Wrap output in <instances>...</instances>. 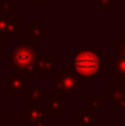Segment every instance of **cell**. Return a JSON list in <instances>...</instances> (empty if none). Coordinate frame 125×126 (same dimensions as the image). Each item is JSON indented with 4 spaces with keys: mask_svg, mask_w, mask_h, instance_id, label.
I'll return each instance as SVG.
<instances>
[{
    "mask_svg": "<svg viewBox=\"0 0 125 126\" xmlns=\"http://www.w3.org/2000/svg\"><path fill=\"white\" fill-rule=\"evenodd\" d=\"M21 34V24L15 22L13 16L7 15L6 7H0V41H7L9 35Z\"/></svg>",
    "mask_w": 125,
    "mask_h": 126,
    "instance_id": "5b68a950",
    "label": "cell"
},
{
    "mask_svg": "<svg viewBox=\"0 0 125 126\" xmlns=\"http://www.w3.org/2000/svg\"><path fill=\"white\" fill-rule=\"evenodd\" d=\"M109 47L115 50V54L125 57V37L124 35H116L115 41L109 43Z\"/></svg>",
    "mask_w": 125,
    "mask_h": 126,
    "instance_id": "4fadbf2b",
    "label": "cell"
},
{
    "mask_svg": "<svg viewBox=\"0 0 125 126\" xmlns=\"http://www.w3.org/2000/svg\"><path fill=\"white\" fill-rule=\"evenodd\" d=\"M75 126H94L93 109H77L75 110Z\"/></svg>",
    "mask_w": 125,
    "mask_h": 126,
    "instance_id": "ba28073f",
    "label": "cell"
},
{
    "mask_svg": "<svg viewBox=\"0 0 125 126\" xmlns=\"http://www.w3.org/2000/svg\"><path fill=\"white\" fill-rule=\"evenodd\" d=\"M55 82H56V93L58 94H75L80 95L81 94V88H80V78L78 75L68 69H58L55 70Z\"/></svg>",
    "mask_w": 125,
    "mask_h": 126,
    "instance_id": "3957f363",
    "label": "cell"
},
{
    "mask_svg": "<svg viewBox=\"0 0 125 126\" xmlns=\"http://www.w3.org/2000/svg\"><path fill=\"white\" fill-rule=\"evenodd\" d=\"M109 75L116 79V82H125V57L118 54L109 56Z\"/></svg>",
    "mask_w": 125,
    "mask_h": 126,
    "instance_id": "52a82bcc",
    "label": "cell"
},
{
    "mask_svg": "<svg viewBox=\"0 0 125 126\" xmlns=\"http://www.w3.org/2000/svg\"><path fill=\"white\" fill-rule=\"evenodd\" d=\"M3 1H6V0H3Z\"/></svg>",
    "mask_w": 125,
    "mask_h": 126,
    "instance_id": "ffe728a7",
    "label": "cell"
},
{
    "mask_svg": "<svg viewBox=\"0 0 125 126\" xmlns=\"http://www.w3.org/2000/svg\"><path fill=\"white\" fill-rule=\"evenodd\" d=\"M47 94H49V91H47L46 88H43L40 82H35L34 90L28 94V97H30V103H32V104H40L43 95H47Z\"/></svg>",
    "mask_w": 125,
    "mask_h": 126,
    "instance_id": "7c38bea8",
    "label": "cell"
},
{
    "mask_svg": "<svg viewBox=\"0 0 125 126\" xmlns=\"http://www.w3.org/2000/svg\"><path fill=\"white\" fill-rule=\"evenodd\" d=\"M65 107H68V103L63 101L61 95L47 97V109H46L47 114H61Z\"/></svg>",
    "mask_w": 125,
    "mask_h": 126,
    "instance_id": "30bf717a",
    "label": "cell"
},
{
    "mask_svg": "<svg viewBox=\"0 0 125 126\" xmlns=\"http://www.w3.org/2000/svg\"><path fill=\"white\" fill-rule=\"evenodd\" d=\"M115 106H116L118 109H122V107H125V98H121V100L115 101Z\"/></svg>",
    "mask_w": 125,
    "mask_h": 126,
    "instance_id": "e0dca14e",
    "label": "cell"
},
{
    "mask_svg": "<svg viewBox=\"0 0 125 126\" xmlns=\"http://www.w3.org/2000/svg\"><path fill=\"white\" fill-rule=\"evenodd\" d=\"M7 84H9V88H7V93L10 95H24L27 94L28 91V87H27V75L24 73H13L9 76L7 79Z\"/></svg>",
    "mask_w": 125,
    "mask_h": 126,
    "instance_id": "8992f818",
    "label": "cell"
},
{
    "mask_svg": "<svg viewBox=\"0 0 125 126\" xmlns=\"http://www.w3.org/2000/svg\"><path fill=\"white\" fill-rule=\"evenodd\" d=\"M88 104H90V109L97 110V109L102 107V100L97 95H91V97H88Z\"/></svg>",
    "mask_w": 125,
    "mask_h": 126,
    "instance_id": "5bb4252c",
    "label": "cell"
},
{
    "mask_svg": "<svg viewBox=\"0 0 125 126\" xmlns=\"http://www.w3.org/2000/svg\"><path fill=\"white\" fill-rule=\"evenodd\" d=\"M55 56H47L43 59H38L35 64V73L34 75H49L55 73Z\"/></svg>",
    "mask_w": 125,
    "mask_h": 126,
    "instance_id": "9c48e42d",
    "label": "cell"
},
{
    "mask_svg": "<svg viewBox=\"0 0 125 126\" xmlns=\"http://www.w3.org/2000/svg\"><path fill=\"white\" fill-rule=\"evenodd\" d=\"M28 28H30V43H35V41H40L43 38V35H47V30H44L41 27V24L38 22H30L28 24Z\"/></svg>",
    "mask_w": 125,
    "mask_h": 126,
    "instance_id": "8fae6325",
    "label": "cell"
},
{
    "mask_svg": "<svg viewBox=\"0 0 125 126\" xmlns=\"http://www.w3.org/2000/svg\"><path fill=\"white\" fill-rule=\"evenodd\" d=\"M31 1H47V0H31Z\"/></svg>",
    "mask_w": 125,
    "mask_h": 126,
    "instance_id": "ac0fdd59",
    "label": "cell"
},
{
    "mask_svg": "<svg viewBox=\"0 0 125 126\" xmlns=\"http://www.w3.org/2000/svg\"><path fill=\"white\" fill-rule=\"evenodd\" d=\"M6 119H7V110L3 109L1 104H0V125H1L3 122H6Z\"/></svg>",
    "mask_w": 125,
    "mask_h": 126,
    "instance_id": "2e32d148",
    "label": "cell"
},
{
    "mask_svg": "<svg viewBox=\"0 0 125 126\" xmlns=\"http://www.w3.org/2000/svg\"><path fill=\"white\" fill-rule=\"evenodd\" d=\"M47 113L44 109H41V104H32L30 103L28 107H25L21 113L22 122L28 126H46L47 122Z\"/></svg>",
    "mask_w": 125,
    "mask_h": 126,
    "instance_id": "277c9868",
    "label": "cell"
},
{
    "mask_svg": "<svg viewBox=\"0 0 125 126\" xmlns=\"http://www.w3.org/2000/svg\"><path fill=\"white\" fill-rule=\"evenodd\" d=\"M38 50L28 44L16 43L9 51V67L15 69L18 73L30 75L35 73V64L38 60Z\"/></svg>",
    "mask_w": 125,
    "mask_h": 126,
    "instance_id": "7a4b0ae2",
    "label": "cell"
},
{
    "mask_svg": "<svg viewBox=\"0 0 125 126\" xmlns=\"http://www.w3.org/2000/svg\"><path fill=\"white\" fill-rule=\"evenodd\" d=\"M69 69L74 70L80 79L94 81L102 69V57L96 50H77Z\"/></svg>",
    "mask_w": 125,
    "mask_h": 126,
    "instance_id": "6da1fadb",
    "label": "cell"
},
{
    "mask_svg": "<svg viewBox=\"0 0 125 126\" xmlns=\"http://www.w3.org/2000/svg\"><path fill=\"white\" fill-rule=\"evenodd\" d=\"M0 44H1V41H0Z\"/></svg>",
    "mask_w": 125,
    "mask_h": 126,
    "instance_id": "d6986e66",
    "label": "cell"
},
{
    "mask_svg": "<svg viewBox=\"0 0 125 126\" xmlns=\"http://www.w3.org/2000/svg\"><path fill=\"white\" fill-rule=\"evenodd\" d=\"M96 7H115V0H94Z\"/></svg>",
    "mask_w": 125,
    "mask_h": 126,
    "instance_id": "9a60e30c",
    "label": "cell"
}]
</instances>
